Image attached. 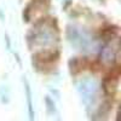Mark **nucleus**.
I'll list each match as a JSON object with an SVG mask.
<instances>
[{
  "label": "nucleus",
  "instance_id": "f257e3e1",
  "mask_svg": "<svg viewBox=\"0 0 121 121\" xmlns=\"http://www.w3.org/2000/svg\"><path fill=\"white\" fill-rule=\"evenodd\" d=\"M29 43L35 51L46 53L57 46L58 34L56 28L48 22L39 23L30 33Z\"/></svg>",
  "mask_w": 121,
  "mask_h": 121
},
{
  "label": "nucleus",
  "instance_id": "f03ea898",
  "mask_svg": "<svg viewBox=\"0 0 121 121\" xmlns=\"http://www.w3.org/2000/svg\"><path fill=\"white\" fill-rule=\"evenodd\" d=\"M69 41L74 46L75 50L81 52H92L96 48V43L88 32L85 29L73 27L68 30Z\"/></svg>",
  "mask_w": 121,
  "mask_h": 121
},
{
  "label": "nucleus",
  "instance_id": "7ed1b4c3",
  "mask_svg": "<svg viewBox=\"0 0 121 121\" xmlns=\"http://www.w3.org/2000/svg\"><path fill=\"white\" fill-rule=\"evenodd\" d=\"M79 91L87 105H93L98 97V82L93 78H86L79 84Z\"/></svg>",
  "mask_w": 121,
  "mask_h": 121
},
{
  "label": "nucleus",
  "instance_id": "20e7f679",
  "mask_svg": "<svg viewBox=\"0 0 121 121\" xmlns=\"http://www.w3.org/2000/svg\"><path fill=\"white\" fill-rule=\"evenodd\" d=\"M119 39H114L113 41H109L102 50L100 52V59L102 62L107 65L114 64L116 60L119 59Z\"/></svg>",
  "mask_w": 121,
  "mask_h": 121
}]
</instances>
